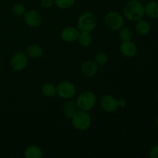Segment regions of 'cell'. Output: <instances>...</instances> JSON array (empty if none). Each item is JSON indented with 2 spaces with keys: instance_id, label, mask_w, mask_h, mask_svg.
Segmentation results:
<instances>
[{
  "instance_id": "1",
  "label": "cell",
  "mask_w": 158,
  "mask_h": 158,
  "mask_svg": "<svg viewBox=\"0 0 158 158\" xmlns=\"http://www.w3.org/2000/svg\"><path fill=\"white\" fill-rule=\"evenodd\" d=\"M145 15L144 6L140 0H129L123 7V15L131 22H137Z\"/></svg>"
},
{
  "instance_id": "2",
  "label": "cell",
  "mask_w": 158,
  "mask_h": 158,
  "mask_svg": "<svg viewBox=\"0 0 158 158\" xmlns=\"http://www.w3.org/2000/svg\"><path fill=\"white\" fill-rule=\"evenodd\" d=\"M97 23L98 20L95 14L90 12H86L79 16L77 27L80 32H92L97 28Z\"/></svg>"
},
{
  "instance_id": "3",
  "label": "cell",
  "mask_w": 158,
  "mask_h": 158,
  "mask_svg": "<svg viewBox=\"0 0 158 158\" xmlns=\"http://www.w3.org/2000/svg\"><path fill=\"white\" fill-rule=\"evenodd\" d=\"M75 102L79 110L89 112L92 110L97 104V96L92 91L86 90L82 92L77 97Z\"/></svg>"
},
{
  "instance_id": "4",
  "label": "cell",
  "mask_w": 158,
  "mask_h": 158,
  "mask_svg": "<svg viewBox=\"0 0 158 158\" xmlns=\"http://www.w3.org/2000/svg\"><path fill=\"white\" fill-rule=\"evenodd\" d=\"M71 123L76 130L84 131L89 129L92 124V117L89 112L78 110L71 118Z\"/></svg>"
},
{
  "instance_id": "5",
  "label": "cell",
  "mask_w": 158,
  "mask_h": 158,
  "mask_svg": "<svg viewBox=\"0 0 158 158\" xmlns=\"http://www.w3.org/2000/svg\"><path fill=\"white\" fill-rule=\"evenodd\" d=\"M104 23L108 29L112 31H118L124 26V16L118 12H107L104 17Z\"/></svg>"
},
{
  "instance_id": "6",
  "label": "cell",
  "mask_w": 158,
  "mask_h": 158,
  "mask_svg": "<svg viewBox=\"0 0 158 158\" xmlns=\"http://www.w3.org/2000/svg\"><path fill=\"white\" fill-rule=\"evenodd\" d=\"M56 95L63 100H72L77 94V87L70 81H61L56 86Z\"/></svg>"
},
{
  "instance_id": "7",
  "label": "cell",
  "mask_w": 158,
  "mask_h": 158,
  "mask_svg": "<svg viewBox=\"0 0 158 158\" xmlns=\"http://www.w3.org/2000/svg\"><path fill=\"white\" fill-rule=\"evenodd\" d=\"M29 64V57L26 52H17L14 54L10 60V66L12 70L21 72L27 67Z\"/></svg>"
},
{
  "instance_id": "8",
  "label": "cell",
  "mask_w": 158,
  "mask_h": 158,
  "mask_svg": "<svg viewBox=\"0 0 158 158\" xmlns=\"http://www.w3.org/2000/svg\"><path fill=\"white\" fill-rule=\"evenodd\" d=\"M23 19L25 23L31 28L39 27L41 25L43 20L40 12L35 9L26 10V13L23 15Z\"/></svg>"
},
{
  "instance_id": "9",
  "label": "cell",
  "mask_w": 158,
  "mask_h": 158,
  "mask_svg": "<svg viewBox=\"0 0 158 158\" xmlns=\"http://www.w3.org/2000/svg\"><path fill=\"white\" fill-rule=\"evenodd\" d=\"M100 107L106 113H114L118 110L117 99L110 94H105L100 98Z\"/></svg>"
},
{
  "instance_id": "10",
  "label": "cell",
  "mask_w": 158,
  "mask_h": 158,
  "mask_svg": "<svg viewBox=\"0 0 158 158\" xmlns=\"http://www.w3.org/2000/svg\"><path fill=\"white\" fill-rule=\"evenodd\" d=\"M80 31L75 26H66L63 28L60 33V37L66 43H74L77 41Z\"/></svg>"
},
{
  "instance_id": "11",
  "label": "cell",
  "mask_w": 158,
  "mask_h": 158,
  "mask_svg": "<svg viewBox=\"0 0 158 158\" xmlns=\"http://www.w3.org/2000/svg\"><path fill=\"white\" fill-rule=\"evenodd\" d=\"M98 72V65L94 61L87 60L82 63L80 66V73L86 78H91L97 75Z\"/></svg>"
},
{
  "instance_id": "12",
  "label": "cell",
  "mask_w": 158,
  "mask_h": 158,
  "mask_svg": "<svg viewBox=\"0 0 158 158\" xmlns=\"http://www.w3.org/2000/svg\"><path fill=\"white\" fill-rule=\"evenodd\" d=\"M120 51V53L126 58H133L137 53V46L132 41L122 42Z\"/></svg>"
},
{
  "instance_id": "13",
  "label": "cell",
  "mask_w": 158,
  "mask_h": 158,
  "mask_svg": "<svg viewBox=\"0 0 158 158\" xmlns=\"http://www.w3.org/2000/svg\"><path fill=\"white\" fill-rule=\"evenodd\" d=\"M145 15L153 19H158V2L148 1L144 6Z\"/></svg>"
},
{
  "instance_id": "14",
  "label": "cell",
  "mask_w": 158,
  "mask_h": 158,
  "mask_svg": "<svg viewBox=\"0 0 158 158\" xmlns=\"http://www.w3.org/2000/svg\"><path fill=\"white\" fill-rule=\"evenodd\" d=\"M135 23V31L138 35H146L150 33L151 30V26L149 22L141 19Z\"/></svg>"
},
{
  "instance_id": "15",
  "label": "cell",
  "mask_w": 158,
  "mask_h": 158,
  "mask_svg": "<svg viewBox=\"0 0 158 158\" xmlns=\"http://www.w3.org/2000/svg\"><path fill=\"white\" fill-rule=\"evenodd\" d=\"M24 157L26 158H41L43 157V150L36 145H30L25 150Z\"/></svg>"
},
{
  "instance_id": "16",
  "label": "cell",
  "mask_w": 158,
  "mask_h": 158,
  "mask_svg": "<svg viewBox=\"0 0 158 158\" xmlns=\"http://www.w3.org/2000/svg\"><path fill=\"white\" fill-rule=\"evenodd\" d=\"M26 53L29 58L38 59L40 56H42L43 53V50L40 45L31 44L26 48Z\"/></svg>"
},
{
  "instance_id": "17",
  "label": "cell",
  "mask_w": 158,
  "mask_h": 158,
  "mask_svg": "<svg viewBox=\"0 0 158 158\" xmlns=\"http://www.w3.org/2000/svg\"><path fill=\"white\" fill-rule=\"evenodd\" d=\"M78 110L76 102L71 100H68V101L65 103L63 106V113H64L65 117L69 119L72 118Z\"/></svg>"
},
{
  "instance_id": "18",
  "label": "cell",
  "mask_w": 158,
  "mask_h": 158,
  "mask_svg": "<svg viewBox=\"0 0 158 158\" xmlns=\"http://www.w3.org/2000/svg\"><path fill=\"white\" fill-rule=\"evenodd\" d=\"M118 36L121 42L132 41L134 38V32L130 27L123 26L118 30Z\"/></svg>"
},
{
  "instance_id": "19",
  "label": "cell",
  "mask_w": 158,
  "mask_h": 158,
  "mask_svg": "<svg viewBox=\"0 0 158 158\" xmlns=\"http://www.w3.org/2000/svg\"><path fill=\"white\" fill-rule=\"evenodd\" d=\"M77 42L83 47H87L90 46L93 43V36L91 35V32H80L77 39Z\"/></svg>"
},
{
  "instance_id": "20",
  "label": "cell",
  "mask_w": 158,
  "mask_h": 158,
  "mask_svg": "<svg viewBox=\"0 0 158 158\" xmlns=\"http://www.w3.org/2000/svg\"><path fill=\"white\" fill-rule=\"evenodd\" d=\"M41 92L44 97L50 98L56 95V87L52 83H46L42 86Z\"/></svg>"
},
{
  "instance_id": "21",
  "label": "cell",
  "mask_w": 158,
  "mask_h": 158,
  "mask_svg": "<svg viewBox=\"0 0 158 158\" xmlns=\"http://www.w3.org/2000/svg\"><path fill=\"white\" fill-rule=\"evenodd\" d=\"M76 0H54V5L60 9H67L72 7Z\"/></svg>"
},
{
  "instance_id": "22",
  "label": "cell",
  "mask_w": 158,
  "mask_h": 158,
  "mask_svg": "<svg viewBox=\"0 0 158 158\" xmlns=\"http://www.w3.org/2000/svg\"><path fill=\"white\" fill-rule=\"evenodd\" d=\"M12 12L15 16L21 17V16H23L24 14L26 13V9L23 3L16 2L12 6Z\"/></svg>"
},
{
  "instance_id": "23",
  "label": "cell",
  "mask_w": 158,
  "mask_h": 158,
  "mask_svg": "<svg viewBox=\"0 0 158 158\" xmlns=\"http://www.w3.org/2000/svg\"><path fill=\"white\" fill-rule=\"evenodd\" d=\"M109 60V56L105 52H98L97 54H96V56H94V61L97 63L99 66H103V65L106 64L108 62Z\"/></svg>"
},
{
  "instance_id": "24",
  "label": "cell",
  "mask_w": 158,
  "mask_h": 158,
  "mask_svg": "<svg viewBox=\"0 0 158 158\" xmlns=\"http://www.w3.org/2000/svg\"><path fill=\"white\" fill-rule=\"evenodd\" d=\"M40 5L43 9H49L54 5V0H40Z\"/></svg>"
},
{
  "instance_id": "25",
  "label": "cell",
  "mask_w": 158,
  "mask_h": 158,
  "mask_svg": "<svg viewBox=\"0 0 158 158\" xmlns=\"http://www.w3.org/2000/svg\"><path fill=\"white\" fill-rule=\"evenodd\" d=\"M149 154L151 158H158V144L154 145L151 148Z\"/></svg>"
},
{
  "instance_id": "26",
  "label": "cell",
  "mask_w": 158,
  "mask_h": 158,
  "mask_svg": "<svg viewBox=\"0 0 158 158\" xmlns=\"http://www.w3.org/2000/svg\"><path fill=\"white\" fill-rule=\"evenodd\" d=\"M117 104H118V108H124L127 105V102L124 99H120V100H117Z\"/></svg>"
},
{
  "instance_id": "27",
  "label": "cell",
  "mask_w": 158,
  "mask_h": 158,
  "mask_svg": "<svg viewBox=\"0 0 158 158\" xmlns=\"http://www.w3.org/2000/svg\"><path fill=\"white\" fill-rule=\"evenodd\" d=\"M155 122H156V124H157V126L158 127V115L157 116V117H156Z\"/></svg>"
},
{
  "instance_id": "28",
  "label": "cell",
  "mask_w": 158,
  "mask_h": 158,
  "mask_svg": "<svg viewBox=\"0 0 158 158\" xmlns=\"http://www.w3.org/2000/svg\"><path fill=\"white\" fill-rule=\"evenodd\" d=\"M140 2H148L149 0H140Z\"/></svg>"
},
{
  "instance_id": "29",
  "label": "cell",
  "mask_w": 158,
  "mask_h": 158,
  "mask_svg": "<svg viewBox=\"0 0 158 158\" xmlns=\"http://www.w3.org/2000/svg\"><path fill=\"white\" fill-rule=\"evenodd\" d=\"M156 97H157V101H158V91H157V96H156Z\"/></svg>"
},
{
  "instance_id": "30",
  "label": "cell",
  "mask_w": 158,
  "mask_h": 158,
  "mask_svg": "<svg viewBox=\"0 0 158 158\" xmlns=\"http://www.w3.org/2000/svg\"><path fill=\"white\" fill-rule=\"evenodd\" d=\"M0 112H1V110H0Z\"/></svg>"
}]
</instances>
